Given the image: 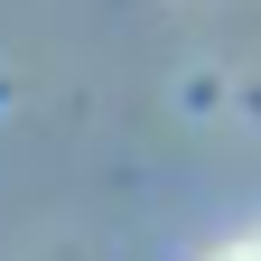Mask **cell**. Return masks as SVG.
<instances>
[{
  "label": "cell",
  "instance_id": "6da1fadb",
  "mask_svg": "<svg viewBox=\"0 0 261 261\" xmlns=\"http://www.w3.org/2000/svg\"><path fill=\"white\" fill-rule=\"evenodd\" d=\"M205 261H261V243H224V252H205Z\"/></svg>",
  "mask_w": 261,
  "mask_h": 261
}]
</instances>
